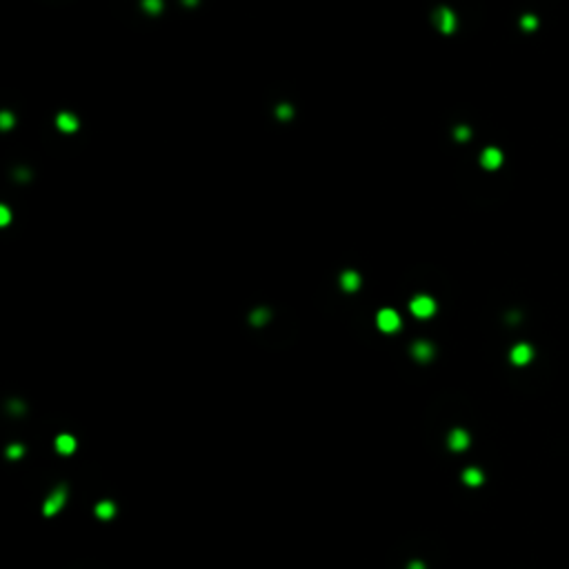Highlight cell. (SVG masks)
<instances>
[{
  "label": "cell",
  "instance_id": "cell-19",
  "mask_svg": "<svg viewBox=\"0 0 569 569\" xmlns=\"http://www.w3.org/2000/svg\"><path fill=\"white\" fill-rule=\"evenodd\" d=\"M9 220H11V214H9V209L5 207H0V225H9Z\"/></svg>",
  "mask_w": 569,
  "mask_h": 569
},
{
  "label": "cell",
  "instance_id": "cell-1",
  "mask_svg": "<svg viewBox=\"0 0 569 569\" xmlns=\"http://www.w3.org/2000/svg\"><path fill=\"white\" fill-rule=\"evenodd\" d=\"M409 309L416 318H432L436 314V300L429 298V296H416L409 303Z\"/></svg>",
  "mask_w": 569,
  "mask_h": 569
},
{
  "label": "cell",
  "instance_id": "cell-18",
  "mask_svg": "<svg viewBox=\"0 0 569 569\" xmlns=\"http://www.w3.org/2000/svg\"><path fill=\"white\" fill-rule=\"evenodd\" d=\"M11 125H14V118H11V114H7V111H5V114H0V127H3V129H9Z\"/></svg>",
  "mask_w": 569,
  "mask_h": 569
},
{
  "label": "cell",
  "instance_id": "cell-14",
  "mask_svg": "<svg viewBox=\"0 0 569 569\" xmlns=\"http://www.w3.org/2000/svg\"><path fill=\"white\" fill-rule=\"evenodd\" d=\"M143 9L149 14H160L163 11V0H143Z\"/></svg>",
  "mask_w": 569,
  "mask_h": 569
},
{
  "label": "cell",
  "instance_id": "cell-22",
  "mask_svg": "<svg viewBox=\"0 0 569 569\" xmlns=\"http://www.w3.org/2000/svg\"><path fill=\"white\" fill-rule=\"evenodd\" d=\"M407 569H425V565L416 560V562H409V567H407Z\"/></svg>",
  "mask_w": 569,
  "mask_h": 569
},
{
  "label": "cell",
  "instance_id": "cell-20",
  "mask_svg": "<svg viewBox=\"0 0 569 569\" xmlns=\"http://www.w3.org/2000/svg\"><path fill=\"white\" fill-rule=\"evenodd\" d=\"M469 136H471L469 127H458V129H456V138H458V140H467Z\"/></svg>",
  "mask_w": 569,
  "mask_h": 569
},
{
  "label": "cell",
  "instance_id": "cell-6",
  "mask_svg": "<svg viewBox=\"0 0 569 569\" xmlns=\"http://www.w3.org/2000/svg\"><path fill=\"white\" fill-rule=\"evenodd\" d=\"M532 356H534V349L529 347L527 343H520V345H516V347L511 349L509 358H511L514 365H527V362L532 360Z\"/></svg>",
  "mask_w": 569,
  "mask_h": 569
},
{
  "label": "cell",
  "instance_id": "cell-9",
  "mask_svg": "<svg viewBox=\"0 0 569 569\" xmlns=\"http://www.w3.org/2000/svg\"><path fill=\"white\" fill-rule=\"evenodd\" d=\"M56 125H58V129L60 131H65V133H74L76 129H78V118L74 114H58V118H56Z\"/></svg>",
  "mask_w": 569,
  "mask_h": 569
},
{
  "label": "cell",
  "instance_id": "cell-21",
  "mask_svg": "<svg viewBox=\"0 0 569 569\" xmlns=\"http://www.w3.org/2000/svg\"><path fill=\"white\" fill-rule=\"evenodd\" d=\"M278 118H292V107H278Z\"/></svg>",
  "mask_w": 569,
  "mask_h": 569
},
{
  "label": "cell",
  "instance_id": "cell-17",
  "mask_svg": "<svg viewBox=\"0 0 569 569\" xmlns=\"http://www.w3.org/2000/svg\"><path fill=\"white\" fill-rule=\"evenodd\" d=\"M7 456H9V458H20V456H22V445H9Z\"/></svg>",
  "mask_w": 569,
  "mask_h": 569
},
{
  "label": "cell",
  "instance_id": "cell-4",
  "mask_svg": "<svg viewBox=\"0 0 569 569\" xmlns=\"http://www.w3.org/2000/svg\"><path fill=\"white\" fill-rule=\"evenodd\" d=\"M503 152H500L498 147H487L485 149V152L481 154V165L485 167V169H489V171H494V169H498L500 165H503Z\"/></svg>",
  "mask_w": 569,
  "mask_h": 569
},
{
  "label": "cell",
  "instance_id": "cell-13",
  "mask_svg": "<svg viewBox=\"0 0 569 569\" xmlns=\"http://www.w3.org/2000/svg\"><path fill=\"white\" fill-rule=\"evenodd\" d=\"M96 516L103 518V520H109V518L116 516V505L109 503V500H103V503L96 505Z\"/></svg>",
  "mask_w": 569,
  "mask_h": 569
},
{
  "label": "cell",
  "instance_id": "cell-2",
  "mask_svg": "<svg viewBox=\"0 0 569 569\" xmlns=\"http://www.w3.org/2000/svg\"><path fill=\"white\" fill-rule=\"evenodd\" d=\"M376 325H378V329H381V331H385V334L398 331V329H400V316H398V311H394V309H381V311H378V316H376Z\"/></svg>",
  "mask_w": 569,
  "mask_h": 569
},
{
  "label": "cell",
  "instance_id": "cell-7",
  "mask_svg": "<svg viewBox=\"0 0 569 569\" xmlns=\"http://www.w3.org/2000/svg\"><path fill=\"white\" fill-rule=\"evenodd\" d=\"M411 356L420 362H427V360H432V356H434V347L427 343V340H418V343L411 345Z\"/></svg>",
  "mask_w": 569,
  "mask_h": 569
},
{
  "label": "cell",
  "instance_id": "cell-15",
  "mask_svg": "<svg viewBox=\"0 0 569 569\" xmlns=\"http://www.w3.org/2000/svg\"><path fill=\"white\" fill-rule=\"evenodd\" d=\"M520 27H523L525 31H534V29L538 27V18H536V16H532V14L523 16V18H520Z\"/></svg>",
  "mask_w": 569,
  "mask_h": 569
},
{
  "label": "cell",
  "instance_id": "cell-10",
  "mask_svg": "<svg viewBox=\"0 0 569 569\" xmlns=\"http://www.w3.org/2000/svg\"><path fill=\"white\" fill-rule=\"evenodd\" d=\"M56 449H58V454H74L76 449V438L69 436V434H63V436L56 438Z\"/></svg>",
  "mask_w": 569,
  "mask_h": 569
},
{
  "label": "cell",
  "instance_id": "cell-8",
  "mask_svg": "<svg viewBox=\"0 0 569 569\" xmlns=\"http://www.w3.org/2000/svg\"><path fill=\"white\" fill-rule=\"evenodd\" d=\"M447 443L454 451H462V449H467V445H469V434H467L465 429H454V432L449 434Z\"/></svg>",
  "mask_w": 569,
  "mask_h": 569
},
{
  "label": "cell",
  "instance_id": "cell-16",
  "mask_svg": "<svg viewBox=\"0 0 569 569\" xmlns=\"http://www.w3.org/2000/svg\"><path fill=\"white\" fill-rule=\"evenodd\" d=\"M267 318H269V314H267L265 309H258V311H254V314H252V322H254V325H263Z\"/></svg>",
  "mask_w": 569,
  "mask_h": 569
},
{
  "label": "cell",
  "instance_id": "cell-3",
  "mask_svg": "<svg viewBox=\"0 0 569 569\" xmlns=\"http://www.w3.org/2000/svg\"><path fill=\"white\" fill-rule=\"evenodd\" d=\"M65 498H67V489H65V485H60V487H56V489H54V494L49 496L47 503H44V507H42L44 516H54V514H58L60 507L65 505Z\"/></svg>",
  "mask_w": 569,
  "mask_h": 569
},
{
  "label": "cell",
  "instance_id": "cell-5",
  "mask_svg": "<svg viewBox=\"0 0 569 569\" xmlns=\"http://www.w3.org/2000/svg\"><path fill=\"white\" fill-rule=\"evenodd\" d=\"M436 27L443 33H451L456 29V16H454V11L451 9H447V7H443V9H438L436 11Z\"/></svg>",
  "mask_w": 569,
  "mask_h": 569
},
{
  "label": "cell",
  "instance_id": "cell-11",
  "mask_svg": "<svg viewBox=\"0 0 569 569\" xmlns=\"http://www.w3.org/2000/svg\"><path fill=\"white\" fill-rule=\"evenodd\" d=\"M340 284H343L345 292H356V289L360 287V276L356 274V271H345V274L340 276Z\"/></svg>",
  "mask_w": 569,
  "mask_h": 569
},
{
  "label": "cell",
  "instance_id": "cell-12",
  "mask_svg": "<svg viewBox=\"0 0 569 569\" xmlns=\"http://www.w3.org/2000/svg\"><path fill=\"white\" fill-rule=\"evenodd\" d=\"M462 481H465V485H469V487H478L483 483V471L476 469V467H469V469L462 471Z\"/></svg>",
  "mask_w": 569,
  "mask_h": 569
}]
</instances>
